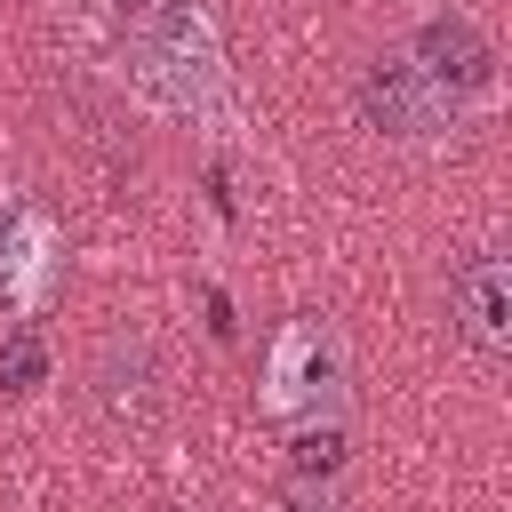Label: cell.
Returning a JSON list of instances; mask_svg holds the SVG:
<instances>
[{"mask_svg":"<svg viewBox=\"0 0 512 512\" xmlns=\"http://www.w3.org/2000/svg\"><path fill=\"white\" fill-rule=\"evenodd\" d=\"M136 72L168 96V104H200L224 80V48L200 0H144L136 8Z\"/></svg>","mask_w":512,"mask_h":512,"instance_id":"6da1fadb","label":"cell"},{"mask_svg":"<svg viewBox=\"0 0 512 512\" xmlns=\"http://www.w3.org/2000/svg\"><path fill=\"white\" fill-rule=\"evenodd\" d=\"M336 384H344V352H336V336H328L312 312L280 320L272 344H264V368H256V408L280 416V424H312V416L336 400Z\"/></svg>","mask_w":512,"mask_h":512,"instance_id":"7a4b0ae2","label":"cell"},{"mask_svg":"<svg viewBox=\"0 0 512 512\" xmlns=\"http://www.w3.org/2000/svg\"><path fill=\"white\" fill-rule=\"evenodd\" d=\"M56 272H64V232H56V216H48L32 192H8V184H0V312L32 320V312L56 296Z\"/></svg>","mask_w":512,"mask_h":512,"instance_id":"3957f363","label":"cell"},{"mask_svg":"<svg viewBox=\"0 0 512 512\" xmlns=\"http://www.w3.org/2000/svg\"><path fill=\"white\" fill-rule=\"evenodd\" d=\"M360 112H368V128H384L400 144H424V136H448L456 128V96L416 56H376L360 72Z\"/></svg>","mask_w":512,"mask_h":512,"instance_id":"277c9868","label":"cell"},{"mask_svg":"<svg viewBox=\"0 0 512 512\" xmlns=\"http://www.w3.org/2000/svg\"><path fill=\"white\" fill-rule=\"evenodd\" d=\"M448 320H456V336L480 360H504L512 352V264L496 248H472L448 272Z\"/></svg>","mask_w":512,"mask_h":512,"instance_id":"5b68a950","label":"cell"},{"mask_svg":"<svg viewBox=\"0 0 512 512\" xmlns=\"http://www.w3.org/2000/svg\"><path fill=\"white\" fill-rule=\"evenodd\" d=\"M88 400H96V416L144 432V424L160 416V352H152L144 336H128V328L104 336L96 360H88Z\"/></svg>","mask_w":512,"mask_h":512,"instance_id":"8992f818","label":"cell"},{"mask_svg":"<svg viewBox=\"0 0 512 512\" xmlns=\"http://www.w3.org/2000/svg\"><path fill=\"white\" fill-rule=\"evenodd\" d=\"M408 56H416L448 96H464V88H480V80H488V40H480L464 16H432V24L416 32V48H408Z\"/></svg>","mask_w":512,"mask_h":512,"instance_id":"52a82bcc","label":"cell"},{"mask_svg":"<svg viewBox=\"0 0 512 512\" xmlns=\"http://www.w3.org/2000/svg\"><path fill=\"white\" fill-rule=\"evenodd\" d=\"M48 376V352H40V336L32 328H16L8 336V352H0V392H32Z\"/></svg>","mask_w":512,"mask_h":512,"instance_id":"ba28073f","label":"cell"},{"mask_svg":"<svg viewBox=\"0 0 512 512\" xmlns=\"http://www.w3.org/2000/svg\"><path fill=\"white\" fill-rule=\"evenodd\" d=\"M288 456H296V472L312 480V472H328V464L344 456V432H336V424H296V440H288Z\"/></svg>","mask_w":512,"mask_h":512,"instance_id":"9c48e42d","label":"cell"},{"mask_svg":"<svg viewBox=\"0 0 512 512\" xmlns=\"http://www.w3.org/2000/svg\"><path fill=\"white\" fill-rule=\"evenodd\" d=\"M280 512H344V504H336L328 488H288V496H280Z\"/></svg>","mask_w":512,"mask_h":512,"instance_id":"30bf717a","label":"cell"}]
</instances>
